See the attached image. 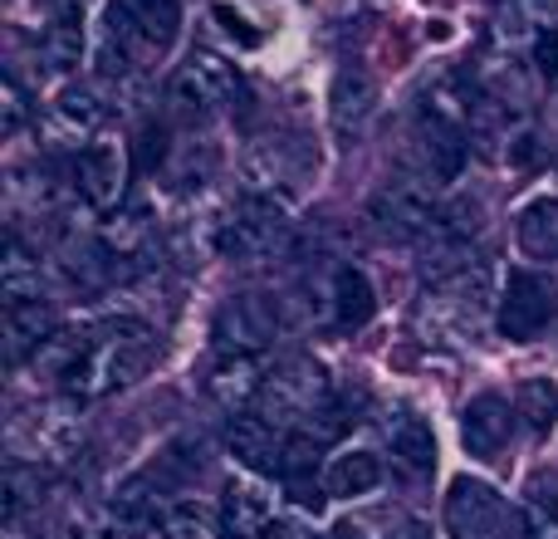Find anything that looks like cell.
<instances>
[{"instance_id":"obj_1","label":"cell","mask_w":558,"mask_h":539,"mask_svg":"<svg viewBox=\"0 0 558 539\" xmlns=\"http://www.w3.org/2000/svg\"><path fill=\"white\" fill-rule=\"evenodd\" d=\"M157 334L143 319H98L88 328H64L35 354L69 403H98L108 393H123L153 368Z\"/></svg>"},{"instance_id":"obj_9","label":"cell","mask_w":558,"mask_h":539,"mask_svg":"<svg viewBox=\"0 0 558 539\" xmlns=\"http://www.w3.org/2000/svg\"><path fill=\"white\" fill-rule=\"evenodd\" d=\"M172 104L182 113H221L226 104H235L241 94V74H235L231 59L211 55V49H196L182 69L172 74Z\"/></svg>"},{"instance_id":"obj_22","label":"cell","mask_w":558,"mask_h":539,"mask_svg":"<svg viewBox=\"0 0 558 539\" xmlns=\"http://www.w3.org/2000/svg\"><path fill=\"white\" fill-rule=\"evenodd\" d=\"M270 495L255 481H231L221 495V539H260L270 530Z\"/></svg>"},{"instance_id":"obj_18","label":"cell","mask_w":558,"mask_h":539,"mask_svg":"<svg viewBox=\"0 0 558 539\" xmlns=\"http://www.w3.org/2000/svg\"><path fill=\"white\" fill-rule=\"evenodd\" d=\"M147 245H153V212L143 202H123L98 226V251L108 261H137V255H147Z\"/></svg>"},{"instance_id":"obj_21","label":"cell","mask_w":558,"mask_h":539,"mask_svg":"<svg viewBox=\"0 0 558 539\" xmlns=\"http://www.w3.org/2000/svg\"><path fill=\"white\" fill-rule=\"evenodd\" d=\"M54 309L45 299H29V304H5V363H25L39 348L54 338Z\"/></svg>"},{"instance_id":"obj_6","label":"cell","mask_w":558,"mask_h":539,"mask_svg":"<svg viewBox=\"0 0 558 539\" xmlns=\"http://www.w3.org/2000/svg\"><path fill=\"white\" fill-rule=\"evenodd\" d=\"M436 187L426 172H397L387 177L383 187L373 192V221L383 236L392 241H422L436 221H441V202H436Z\"/></svg>"},{"instance_id":"obj_2","label":"cell","mask_w":558,"mask_h":539,"mask_svg":"<svg viewBox=\"0 0 558 539\" xmlns=\"http://www.w3.org/2000/svg\"><path fill=\"white\" fill-rule=\"evenodd\" d=\"M495 309H500V295H495L490 265L471 255L465 265L432 275V285L416 299V328L432 344H475Z\"/></svg>"},{"instance_id":"obj_5","label":"cell","mask_w":558,"mask_h":539,"mask_svg":"<svg viewBox=\"0 0 558 539\" xmlns=\"http://www.w3.org/2000/svg\"><path fill=\"white\" fill-rule=\"evenodd\" d=\"M328 403H333V387H328L324 368H318L314 358H284V363L270 368V378H265L251 412L265 417L279 432H299V427L314 422Z\"/></svg>"},{"instance_id":"obj_12","label":"cell","mask_w":558,"mask_h":539,"mask_svg":"<svg viewBox=\"0 0 558 539\" xmlns=\"http://www.w3.org/2000/svg\"><path fill=\"white\" fill-rule=\"evenodd\" d=\"M558 20V0H495L490 10V49L520 55L534 49Z\"/></svg>"},{"instance_id":"obj_30","label":"cell","mask_w":558,"mask_h":539,"mask_svg":"<svg viewBox=\"0 0 558 539\" xmlns=\"http://www.w3.org/2000/svg\"><path fill=\"white\" fill-rule=\"evenodd\" d=\"M333 539H426L416 520H402V515H377V520H348L338 525Z\"/></svg>"},{"instance_id":"obj_33","label":"cell","mask_w":558,"mask_h":539,"mask_svg":"<svg viewBox=\"0 0 558 539\" xmlns=\"http://www.w3.org/2000/svg\"><path fill=\"white\" fill-rule=\"evenodd\" d=\"M534 64H539L544 79H554V84H558V25L539 39V45H534Z\"/></svg>"},{"instance_id":"obj_24","label":"cell","mask_w":558,"mask_h":539,"mask_svg":"<svg viewBox=\"0 0 558 539\" xmlns=\"http://www.w3.org/2000/svg\"><path fill=\"white\" fill-rule=\"evenodd\" d=\"M514 241L530 261H558V196H534L514 212Z\"/></svg>"},{"instance_id":"obj_35","label":"cell","mask_w":558,"mask_h":539,"mask_svg":"<svg viewBox=\"0 0 558 539\" xmlns=\"http://www.w3.org/2000/svg\"><path fill=\"white\" fill-rule=\"evenodd\" d=\"M549 123L558 128V88H554V98H549Z\"/></svg>"},{"instance_id":"obj_27","label":"cell","mask_w":558,"mask_h":539,"mask_svg":"<svg viewBox=\"0 0 558 539\" xmlns=\"http://www.w3.org/2000/svg\"><path fill=\"white\" fill-rule=\"evenodd\" d=\"M377 481H383V462H377L373 452H343V456H333L324 471L328 495H343V501L377 491Z\"/></svg>"},{"instance_id":"obj_8","label":"cell","mask_w":558,"mask_h":539,"mask_svg":"<svg viewBox=\"0 0 558 539\" xmlns=\"http://www.w3.org/2000/svg\"><path fill=\"white\" fill-rule=\"evenodd\" d=\"M558 314V295L549 279H539L534 270H510L500 289V309H495V328L510 344H534Z\"/></svg>"},{"instance_id":"obj_31","label":"cell","mask_w":558,"mask_h":539,"mask_svg":"<svg viewBox=\"0 0 558 539\" xmlns=\"http://www.w3.org/2000/svg\"><path fill=\"white\" fill-rule=\"evenodd\" d=\"M29 118H35V104H29V94L20 88V79L5 74V84H0V133L15 137Z\"/></svg>"},{"instance_id":"obj_17","label":"cell","mask_w":558,"mask_h":539,"mask_svg":"<svg viewBox=\"0 0 558 539\" xmlns=\"http://www.w3.org/2000/svg\"><path fill=\"white\" fill-rule=\"evenodd\" d=\"M377 108V79L363 64H343L328 84V118L338 133H357Z\"/></svg>"},{"instance_id":"obj_7","label":"cell","mask_w":558,"mask_h":539,"mask_svg":"<svg viewBox=\"0 0 558 539\" xmlns=\"http://www.w3.org/2000/svg\"><path fill=\"white\" fill-rule=\"evenodd\" d=\"M446 530L456 539H520V515L490 481L456 476L446 491Z\"/></svg>"},{"instance_id":"obj_10","label":"cell","mask_w":558,"mask_h":539,"mask_svg":"<svg viewBox=\"0 0 558 539\" xmlns=\"http://www.w3.org/2000/svg\"><path fill=\"white\" fill-rule=\"evenodd\" d=\"M74 187L94 212H118L128 202V153L118 143H94L74 157Z\"/></svg>"},{"instance_id":"obj_4","label":"cell","mask_w":558,"mask_h":539,"mask_svg":"<svg viewBox=\"0 0 558 539\" xmlns=\"http://www.w3.org/2000/svg\"><path fill=\"white\" fill-rule=\"evenodd\" d=\"M216 245L221 255L241 265H265L294 245V216L289 202L275 192H245L241 202L226 212V221H216Z\"/></svg>"},{"instance_id":"obj_14","label":"cell","mask_w":558,"mask_h":539,"mask_svg":"<svg viewBox=\"0 0 558 539\" xmlns=\"http://www.w3.org/2000/svg\"><path fill=\"white\" fill-rule=\"evenodd\" d=\"M226 446H231V456H235V462H241L251 476H284L289 432L270 427L265 417H255V412L235 417L231 432H226Z\"/></svg>"},{"instance_id":"obj_13","label":"cell","mask_w":558,"mask_h":539,"mask_svg":"<svg viewBox=\"0 0 558 539\" xmlns=\"http://www.w3.org/2000/svg\"><path fill=\"white\" fill-rule=\"evenodd\" d=\"M514 403H505L500 393H481L465 403L461 412V442L475 462H500L505 446H510V432H514Z\"/></svg>"},{"instance_id":"obj_20","label":"cell","mask_w":558,"mask_h":539,"mask_svg":"<svg viewBox=\"0 0 558 539\" xmlns=\"http://www.w3.org/2000/svg\"><path fill=\"white\" fill-rule=\"evenodd\" d=\"M383 442L392 446V456L407 471H432L436 466V436H432V427H426V417H416L412 407L383 412Z\"/></svg>"},{"instance_id":"obj_3","label":"cell","mask_w":558,"mask_h":539,"mask_svg":"<svg viewBox=\"0 0 558 539\" xmlns=\"http://www.w3.org/2000/svg\"><path fill=\"white\" fill-rule=\"evenodd\" d=\"M5 452H10V462L35 466V471L74 466L78 452H84V417L74 412V403L15 407V417L5 427Z\"/></svg>"},{"instance_id":"obj_16","label":"cell","mask_w":558,"mask_h":539,"mask_svg":"<svg viewBox=\"0 0 558 539\" xmlns=\"http://www.w3.org/2000/svg\"><path fill=\"white\" fill-rule=\"evenodd\" d=\"M216 338H221L226 354H255L265 338H275V304H265L255 295L231 299L216 319Z\"/></svg>"},{"instance_id":"obj_19","label":"cell","mask_w":558,"mask_h":539,"mask_svg":"<svg viewBox=\"0 0 558 539\" xmlns=\"http://www.w3.org/2000/svg\"><path fill=\"white\" fill-rule=\"evenodd\" d=\"M308 167H314V153L299 137H265V143L251 147V177L260 182V192L299 182Z\"/></svg>"},{"instance_id":"obj_32","label":"cell","mask_w":558,"mask_h":539,"mask_svg":"<svg viewBox=\"0 0 558 539\" xmlns=\"http://www.w3.org/2000/svg\"><path fill=\"white\" fill-rule=\"evenodd\" d=\"M520 539H558V505L544 491H534L520 511Z\"/></svg>"},{"instance_id":"obj_23","label":"cell","mask_w":558,"mask_h":539,"mask_svg":"<svg viewBox=\"0 0 558 539\" xmlns=\"http://www.w3.org/2000/svg\"><path fill=\"white\" fill-rule=\"evenodd\" d=\"M39 55H45V64L54 74H69L78 64V55H84V5L78 0H69V5H59L49 15L45 35H39Z\"/></svg>"},{"instance_id":"obj_26","label":"cell","mask_w":558,"mask_h":539,"mask_svg":"<svg viewBox=\"0 0 558 539\" xmlns=\"http://www.w3.org/2000/svg\"><path fill=\"white\" fill-rule=\"evenodd\" d=\"M0 299L5 304H29V299H45V279H39V261L25 251L15 231L5 241V261H0Z\"/></svg>"},{"instance_id":"obj_28","label":"cell","mask_w":558,"mask_h":539,"mask_svg":"<svg viewBox=\"0 0 558 539\" xmlns=\"http://www.w3.org/2000/svg\"><path fill=\"white\" fill-rule=\"evenodd\" d=\"M514 412L524 417V427H530L534 436L554 432L558 422V387L549 378H530V383H520V393H514Z\"/></svg>"},{"instance_id":"obj_15","label":"cell","mask_w":558,"mask_h":539,"mask_svg":"<svg viewBox=\"0 0 558 539\" xmlns=\"http://www.w3.org/2000/svg\"><path fill=\"white\" fill-rule=\"evenodd\" d=\"M265 368L255 354H221L211 368V378H206V393H211L216 407H226V412L245 417V407H255V397H260L265 387Z\"/></svg>"},{"instance_id":"obj_11","label":"cell","mask_w":558,"mask_h":539,"mask_svg":"<svg viewBox=\"0 0 558 539\" xmlns=\"http://www.w3.org/2000/svg\"><path fill=\"white\" fill-rule=\"evenodd\" d=\"M104 118H108V108L98 104V94L94 88H64V94L49 104V113H45V143L49 147H64V153H84V147H94V137H98V128H104Z\"/></svg>"},{"instance_id":"obj_25","label":"cell","mask_w":558,"mask_h":539,"mask_svg":"<svg viewBox=\"0 0 558 539\" xmlns=\"http://www.w3.org/2000/svg\"><path fill=\"white\" fill-rule=\"evenodd\" d=\"M328 309H333V328H363L367 319H373L377 299H373V285H367L363 270L343 265L333 270V285H328Z\"/></svg>"},{"instance_id":"obj_34","label":"cell","mask_w":558,"mask_h":539,"mask_svg":"<svg viewBox=\"0 0 558 539\" xmlns=\"http://www.w3.org/2000/svg\"><path fill=\"white\" fill-rule=\"evenodd\" d=\"M260 539H314V535H304V530H299V525H289V520H275V525H270V530H265Z\"/></svg>"},{"instance_id":"obj_29","label":"cell","mask_w":558,"mask_h":539,"mask_svg":"<svg viewBox=\"0 0 558 539\" xmlns=\"http://www.w3.org/2000/svg\"><path fill=\"white\" fill-rule=\"evenodd\" d=\"M162 539H221V520L206 505L182 501L162 515Z\"/></svg>"}]
</instances>
